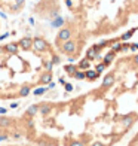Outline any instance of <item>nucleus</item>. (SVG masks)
Listing matches in <instances>:
<instances>
[{
    "label": "nucleus",
    "mask_w": 138,
    "mask_h": 146,
    "mask_svg": "<svg viewBox=\"0 0 138 146\" xmlns=\"http://www.w3.org/2000/svg\"><path fill=\"white\" fill-rule=\"evenodd\" d=\"M138 124V52L117 55L94 87L0 115V140L36 146H116Z\"/></svg>",
    "instance_id": "nucleus-1"
},
{
    "label": "nucleus",
    "mask_w": 138,
    "mask_h": 146,
    "mask_svg": "<svg viewBox=\"0 0 138 146\" xmlns=\"http://www.w3.org/2000/svg\"><path fill=\"white\" fill-rule=\"evenodd\" d=\"M62 63L45 36H21L0 43V103L18 102L54 81Z\"/></svg>",
    "instance_id": "nucleus-2"
},
{
    "label": "nucleus",
    "mask_w": 138,
    "mask_h": 146,
    "mask_svg": "<svg viewBox=\"0 0 138 146\" xmlns=\"http://www.w3.org/2000/svg\"><path fill=\"white\" fill-rule=\"evenodd\" d=\"M67 17L91 45L123 31L138 18V0H62Z\"/></svg>",
    "instance_id": "nucleus-3"
},
{
    "label": "nucleus",
    "mask_w": 138,
    "mask_h": 146,
    "mask_svg": "<svg viewBox=\"0 0 138 146\" xmlns=\"http://www.w3.org/2000/svg\"><path fill=\"white\" fill-rule=\"evenodd\" d=\"M128 52H138V27L95 40L77 61L65 64L64 72L74 81L95 82L117 55Z\"/></svg>",
    "instance_id": "nucleus-4"
},
{
    "label": "nucleus",
    "mask_w": 138,
    "mask_h": 146,
    "mask_svg": "<svg viewBox=\"0 0 138 146\" xmlns=\"http://www.w3.org/2000/svg\"><path fill=\"white\" fill-rule=\"evenodd\" d=\"M62 0H37L31 8L33 17L39 21H49L55 23L62 19Z\"/></svg>",
    "instance_id": "nucleus-5"
},
{
    "label": "nucleus",
    "mask_w": 138,
    "mask_h": 146,
    "mask_svg": "<svg viewBox=\"0 0 138 146\" xmlns=\"http://www.w3.org/2000/svg\"><path fill=\"white\" fill-rule=\"evenodd\" d=\"M27 0H0V12L8 17H16L22 14Z\"/></svg>",
    "instance_id": "nucleus-6"
},
{
    "label": "nucleus",
    "mask_w": 138,
    "mask_h": 146,
    "mask_svg": "<svg viewBox=\"0 0 138 146\" xmlns=\"http://www.w3.org/2000/svg\"><path fill=\"white\" fill-rule=\"evenodd\" d=\"M0 146H36V145H31L27 142H3L0 143Z\"/></svg>",
    "instance_id": "nucleus-7"
},
{
    "label": "nucleus",
    "mask_w": 138,
    "mask_h": 146,
    "mask_svg": "<svg viewBox=\"0 0 138 146\" xmlns=\"http://www.w3.org/2000/svg\"><path fill=\"white\" fill-rule=\"evenodd\" d=\"M125 146H138V128L135 130V133L132 136H131V139L126 142V145Z\"/></svg>",
    "instance_id": "nucleus-8"
},
{
    "label": "nucleus",
    "mask_w": 138,
    "mask_h": 146,
    "mask_svg": "<svg viewBox=\"0 0 138 146\" xmlns=\"http://www.w3.org/2000/svg\"><path fill=\"white\" fill-rule=\"evenodd\" d=\"M2 29H3V25H2V19H0V33H2Z\"/></svg>",
    "instance_id": "nucleus-9"
}]
</instances>
